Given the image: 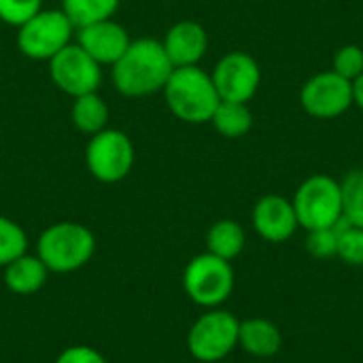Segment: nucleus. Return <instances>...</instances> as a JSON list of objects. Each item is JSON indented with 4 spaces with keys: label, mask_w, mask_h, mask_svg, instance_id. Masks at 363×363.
<instances>
[{
    "label": "nucleus",
    "mask_w": 363,
    "mask_h": 363,
    "mask_svg": "<svg viewBox=\"0 0 363 363\" xmlns=\"http://www.w3.org/2000/svg\"><path fill=\"white\" fill-rule=\"evenodd\" d=\"M55 363H106V359L91 347L85 345H77V347H68L64 349Z\"/></svg>",
    "instance_id": "obj_27"
},
{
    "label": "nucleus",
    "mask_w": 363,
    "mask_h": 363,
    "mask_svg": "<svg viewBox=\"0 0 363 363\" xmlns=\"http://www.w3.org/2000/svg\"><path fill=\"white\" fill-rule=\"evenodd\" d=\"M332 70L340 74L347 81H355L359 74H363V49L359 45H342L332 60Z\"/></svg>",
    "instance_id": "obj_24"
},
{
    "label": "nucleus",
    "mask_w": 363,
    "mask_h": 363,
    "mask_svg": "<svg viewBox=\"0 0 363 363\" xmlns=\"http://www.w3.org/2000/svg\"><path fill=\"white\" fill-rule=\"evenodd\" d=\"M245 245H247L245 228L234 219H221L213 223L206 234V251L225 262L236 259L245 251Z\"/></svg>",
    "instance_id": "obj_17"
},
{
    "label": "nucleus",
    "mask_w": 363,
    "mask_h": 363,
    "mask_svg": "<svg viewBox=\"0 0 363 363\" xmlns=\"http://www.w3.org/2000/svg\"><path fill=\"white\" fill-rule=\"evenodd\" d=\"M136 151L130 136L121 130H102L89 136L85 164L89 174L100 183H119L134 168Z\"/></svg>",
    "instance_id": "obj_8"
},
{
    "label": "nucleus",
    "mask_w": 363,
    "mask_h": 363,
    "mask_svg": "<svg viewBox=\"0 0 363 363\" xmlns=\"http://www.w3.org/2000/svg\"><path fill=\"white\" fill-rule=\"evenodd\" d=\"M47 277L49 270L38 255L23 253L21 257L4 266V285L15 296H32L40 291L47 283Z\"/></svg>",
    "instance_id": "obj_16"
},
{
    "label": "nucleus",
    "mask_w": 363,
    "mask_h": 363,
    "mask_svg": "<svg viewBox=\"0 0 363 363\" xmlns=\"http://www.w3.org/2000/svg\"><path fill=\"white\" fill-rule=\"evenodd\" d=\"M74 38V26L62 9H40L34 17L17 28L19 51L38 62H49Z\"/></svg>",
    "instance_id": "obj_7"
},
{
    "label": "nucleus",
    "mask_w": 363,
    "mask_h": 363,
    "mask_svg": "<svg viewBox=\"0 0 363 363\" xmlns=\"http://www.w3.org/2000/svg\"><path fill=\"white\" fill-rule=\"evenodd\" d=\"M251 221L257 236L268 242H287L300 228L291 200L277 194H268L255 202Z\"/></svg>",
    "instance_id": "obj_13"
},
{
    "label": "nucleus",
    "mask_w": 363,
    "mask_h": 363,
    "mask_svg": "<svg viewBox=\"0 0 363 363\" xmlns=\"http://www.w3.org/2000/svg\"><path fill=\"white\" fill-rule=\"evenodd\" d=\"M119 2L121 0H62V11L77 30L102 19H111L117 13Z\"/></svg>",
    "instance_id": "obj_20"
},
{
    "label": "nucleus",
    "mask_w": 363,
    "mask_h": 363,
    "mask_svg": "<svg viewBox=\"0 0 363 363\" xmlns=\"http://www.w3.org/2000/svg\"><path fill=\"white\" fill-rule=\"evenodd\" d=\"M298 225L306 232L334 228L342 219L340 181L328 174H313L300 183L291 198Z\"/></svg>",
    "instance_id": "obj_4"
},
{
    "label": "nucleus",
    "mask_w": 363,
    "mask_h": 363,
    "mask_svg": "<svg viewBox=\"0 0 363 363\" xmlns=\"http://www.w3.org/2000/svg\"><path fill=\"white\" fill-rule=\"evenodd\" d=\"M240 321L221 308H208L200 315L187 332V351L202 363H217L225 359L238 347Z\"/></svg>",
    "instance_id": "obj_6"
},
{
    "label": "nucleus",
    "mask_w": 363,
    "mask_h": 363,
    "mask_svg": "<svg viewBox=\"0 0 363 363\" xmlns=\"http://www.w3.org/2000/svg\"><path fill=\"white\" fill-rule=\"evenodd\" d=\"M43 9V0H0V21L19 28Z\"/></svg>",
    "instance_id": "obj_25"
},
{
    "label": "nucleus",
    "mask_w": 363,
    "mask_h": 363,
    "mask_svg": "<svg viewBox=\"0 0 363 363\" xmlns=\"http://www.w3.org/2000/svg\"><path fill=\"white\" fill-rule=\"evenodd\" d=\"M342 191V219L351 225L363 228V168L351 170L340 181Z\"/></svg>",
    "instance_id": "obj_21"
},
{
    "label": "nucleus",
    "mask_w": 363,
    "mask_h": 363,
    "mask_svg": "<svg viewBox=\"0 0 363 363\" xmlns=\"http://www.w3.org/2000/svg\"><path fill=\"white\" fill-rule=\"evenodd\" d=\"M162 47L174 68L198 66L208 49V34L202 23L183 19L168 28L162 38Z\"/></svg>",
    "instance_id": "obj_14"
},
{
    "label": "nucleus",
    "mask_w": 363,
    "mask_h": 363,
    "mask_svg": "<svg viewBox=\"0 0 363 363\" xmlns=\"http://www.w3.org/2000/svg\"><path fill=\"white\" fill-rule=\"evenodd\" d=\"M353 104L363 111V74L353 81Z\"/></svg>",
    "instance_id": "obj_28"
},
{
    "label": "nucleus",
    "mask_w": 363,
    "mask_h": 363,
    "mask_svg": "<svg viewBox=\"0 0 363 363\" xmlns=\"http://www.w3.org/2000/svg\"><path fill=\"white\" fill-rule=\"evenodd\" d=\"M306 251L317 257V259H330L336 257L338 251V232L334 228H323V230H313L306 232Z\"/></svg>",
    "instance_id": "obj_26"
},
{
    "label": "nucleus",
    "mask_w": 363,
    "mask_h": 363,
    "mask_svg": "<svg viewBox=\"0 0 363 363\" xmlns=\"http://www.w3.org/2000/svg\"><path fill=\"white\" fill-rule=\"evenodd\" d=\"M336 232H338L336 257H340L345 264L351 266H363V228L351 225L345 219H340Z\"/></svg>",
    "instance_id": "obj_23"
},
{
    "label": "nucleus",
    "mask_w": 363,
    "mask_h": 363,
    "mask_svg": "<svg viewBox=\"0 0 363 363\" xmlns=\"http://www.w3.org/2000/svg\"><path fill=\"white\" fill-rule=\"evenodd\" d=\"M162 94L170 113L191 125L211 123V117L221 102L211 72L200 66L174 68Z\"/></svg>",
    "instance_id": "obj_2"
},
{
    "label": "nucleus",
    "mask_w": 363,
    "mask_h": 363,
    "mask_svg": "<svg viewBox=\"0 0 363 363\" xmlns=\"http://www.w3.org/2000/svg\"><path fill=\"white\" fill-rule=\"evenodd\" d=\"M234 268L213 253H200L183 270V289L187 298L202 308H219L234 291Z\"/></svg>",
    "instance_id": "obj_5"
},
{
    "label": "nucleus",
    "mask_w": 363,
    "mask_h": 363,
    "mask_svg": "<svg viewBox=\"0 0 363 363\" xmlns=\"http://www.w3.org/2000/svg\"><path fill=\"white\" fill-rule=\"evenodd\" d=\"M172 70L174 66L168 60L162 40L136 38L111 66V79L119 94L128 98H145L162 91Z\"/></svg>",
    "instance_id": "obj_1"
},
{
    "label": "nucleus",
    "mask_w": 363,
    "mask_h": 363,
    "mask_svg": "<svg viewBox=\"0 0 363 363\" xmlns=\"http://www.w3.org/2000/svg\"><path fill=\"white\" fill-rule=\"evenodd\" d=\"M217 94L225 102H249L262 85L257 60L245 51L225 53L211 72Z\"/></svg>",
    "instance_id": "obj_11"
},
{
    "label": "nucleus",
    "mask_w": 363,
    "mask_h": 363,
    "mask_svg": "<svg viewBox=\"0 0 363 363\" xmlns=\"http://www.w3.org/2000/svg\"><path fill=\"white\" fill-rule=\"evenodd\" d=\"M28 251V236L19 223L0 215V268L9 266L13 259Z\"/></svg>",
    "instance_id": "obj_22"
},
{
    "label": "nucleus",
    "mask_w": 363,
    "mask_h": 363,
    "mask_svg": "<svg viewBox=\"0 0 363 363\" xmlns=\"http://www.w3.org/2000/svg\"><path fill=\"white\" fill-rule=\"evenodd\" d=\"M74 43L100 66H113L132 43L128 30L113 17L74 30Z\"/></svg>",
    "instance_id": "obj_12"
},
{
    "label": "nucleus",
    "mask_w": 363,
    "mask_h": 363,
    "mask_svg": "<svg viewBox=\"0 0 363 363\" xmlns=\"http://www.w3.org/2000/svg\"><path fill=\"white\" fill-rule=\"evenodd\" d=\"M300 104L315 119H336L353 106V83L334 70L319 72L302 85Z\"/></svg>",
    "instance_id": "obj_10"
},
{
    "label": "nucleus",
    "mask_w": 363,
    "mask_h": 363,
    "mask_svg": "<svg viewBox=\"0 0 363 363\" xmlns=\"http://www.w3.org/2000/svg\"><path fill=\"white\" fill-rule=\"evenodd\" d=\"M211 123L223 138H242L253 128V113L247 102L221 100L211 117Z\"/></svg>",
    "instance_id": "obj_19"
},
{
    "label": "nucleus",
    "mask_w": 363,
    "mask_h": 363,
    "mask_svg": "<svg viewBox=\"0 0 363 363\" xmlns=\"http://www.w3.org/2000/svg\"><path fill=\"white\" fill-rule=\"evenodd\" d=\"M49 77L60 91L77 98L98 91L102 83V66L72 40L49 60Z\"/></svg>",
    "instance_id": "obj_9"
},
{
    "label": "nucleus",
    "mask_w": 363,
    "mask_h": 363,
    "mask_svg": "<svg viewBox=\"0 0 363 363\" xmlns=\"http://www.w3.org/2000/svg\"><path fill=\"white\" fill-rule=\"evenodd\" d=\"M72 123L81 134L94 136L102 130H106L108 123V106L104 102V98L98 91L91 94H83L72 98Z\"/></svg>",
    "instance_id": "obj_18"
},
{
    "label": "nucleus",
    "mask_w": 363,
    "mask_h": 363,
    "mask_svg": "<svg viewBox=\"0 0 363 363\" xmlns=\"http://www.w3.org/2000/svg\"><path fill=\"white\" fill-rule=\"evenodd\" d=\"M238 347L259 359L274 357L283 347V334L277 323L264 317H251L240 321L238 328Z\"/></svg>",
    "instance_id": "obj_15"
},
{
    "label": "nucleus",
    "mask_w": 363,
    "mask_h": 363,
    "mask_svg": "<svg viewBox=\"0 0 363 363\" xmlns=\"http://www.w3.org/2000/svg\"><path fill=\"white\" fill-rule=\"evenodd\" d=\"M96 253L94 232L77 221H60L43 230L36 242V255L49 272L68 274L81 270Z\"/></svg>",
    "instance_id": "obj_3"
}]
</instances>
